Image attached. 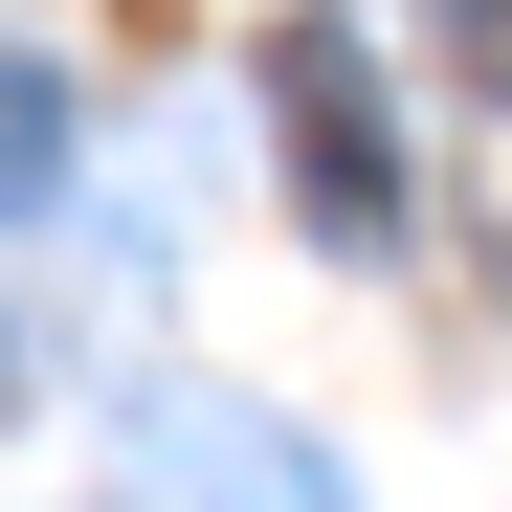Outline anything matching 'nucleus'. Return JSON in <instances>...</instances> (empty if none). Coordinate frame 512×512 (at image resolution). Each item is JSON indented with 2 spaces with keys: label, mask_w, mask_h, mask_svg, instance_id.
<instances>
[]
</instances>
